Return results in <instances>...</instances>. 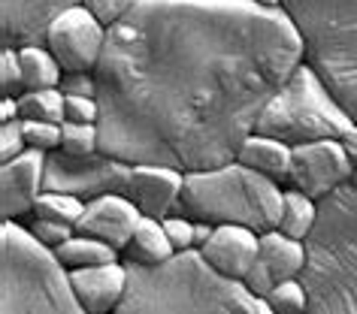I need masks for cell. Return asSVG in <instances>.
I'll return each mask as SVG.
<instances>
[{
  "label": "cell",
  "mask_w": 357,
  "mask_h": 314,
  "mask_svg": "<svg viewBox=\"0 0 357 314\" xmlns=\"http://www.w3.org/2000/svg\"><path fill=\"white\" fill-rule=\"evenodd\" d=\"M248 3L261 6V10H282V0H248Z\"/></svg>",
  "instance_id": "cell-39"
},
{
  "label": "cell",
  "mask_w": 357,
  "mask_h": 314,
  "mask_svg": "<svg viewBox=\"0 0 357 314\" xmlns=\"http://www.w3.org/2000/svg\"><path fill=\"white\" fill-rule=\"evenodd\" d=\"M22 124L28 148L43 151V155H52V151L61 148V124L55 121H22Z\"/></svg>",
  "instance_id": "cell-28"
},
{
  "label": "cell",
  "mask_w": 357,
  "mask_h": 314,
  "mask_svg": "<svg viewBox=\"0 0 357 314\" xmlns=\"http://www.w3.org/2000/svg\"><path fill=\"white\" fill-rule=\"evenodd\" d=\"M61 151L76 157H88L100 151V127L97 124H61Z\"/></svg>",
  "instance_id": "cell-26"
},
{
  "label": "cell",
  "mask_w": 357,
  "mask_h": 314,
  "mask_svg": "<svg viewBox=\"0 0 357 314\" xmlns=\"http://www.w3.org/2000/svg\"><path fill=\"white\" fill-rule=\"evenodd\" d=\"M28 230L33 233V239H37L40 245H46V248H52V251H58L67 239H73V236H76V227H70V223L43 221V218H33V223H31Z\"/></svg>",
  "instance_id": "cell-30"
},
{
  "label": "cell",
  "mask_w": 357,
  "mask_h": 314,
  "mask_svg": "<svg viewBox=\"0 0 357 314\" xmlns=\"http://www.w3.org/2000/svg\"><path fill=\"white\" fill-rule=\"evenodd\" d=\"M200 254L221 275L243 281L252 272V266L261 260V233L248 227H236V223H221L209 236L206 245L200 248Z\"/></svg>",
  "instance_id": "cell-15"
},
{
  "label": "cell",
  "mask_w": 357,
  "mask_h": 314,
  "mask_svg": "<svg viewBox=\"0 0 357 314\" xmlns=\"http://www.w3.org/2000/svg\"><path fill=\"white\" fill-rule=\"evenodd\" d=\"M82 212H85V203L79 200V196L58 194V191H43L37 205H33V218L70 223V227H76V221L82 218Z\"/></svg>",
  "instance_id": "cell-24"
},
{
  "label": "cell",
  "mask_w": 357,
  "mask_h": 314,
  "mask_svg": "<svg viewBox=\"0 0 357 314\" xmlns=\"http://www.w3.org/2000/svg\"><path fill=\"white\" fill-rule=\"evenodd\" d=\"M82 0H0V40L10 49L46 46V31Z\"/></svg>",
  "instance_id": "cell-11"
},
{
  "label": "cell",
  "mask_w": 357,
  "mask_h": 314,
  "mask_svg": "<svg viewBox=\"0 0 357 314\" xmlns=\"http://www.w3.org/2000/svg\"><path fill=\"white\" fill-rule=\"evenodd\" d=\"M303 58L284 10L139 0L109 28L94 70L100 151L178 173L225 166Z\"/></svg>",
  "instance_id": "cell-1"
},
{
  "label": "cell",
  "mask_w": 357,
  "mask_h": 314,
  "mask_svg": "<svg viewBox=\"0 0 357 314\" xmlns=\"http://www.w3.org/2000/svg\"><path fill=\"white\" fill-rule=\"evenodd\" d=\"M82 6L94 15V19H100L106 28H112L115 22H121L124 15H128L121 0H82Z\"/></svg>",
  "instance_id": "cell-34"
},
{
  "label": "cell",
  "mask_w": 357,
  "mask_h": 314,
  "mask_svg": "<svg viewBox=\"0 0 357 314\" xmlns=\"http://www.w3.org/2000/svg\"><path fill=\"white\" fill-rule=\"evenodd\" d=\"M0 314H88L70 269L19 221L0 227Z\"/></svg>",
  "instance_id": "cell-5"
},
{
  "label": "cell",
  "mask_w": 357,
  "mask_h": 314,
  "mask_svg": "<svg viewBox=\"0 0 357 314\" xmlns=\"http://www.w3.org/2000/svg\"><path fill=\"white\" fill-rule=\"evenodd\" d=\"M212 233H215V227H212V223H206V221H197V233H194V248H203L209 242V236Z\"/></svg>",
  "instance_id": "cell-38"
},
{
  "label": "cell",
  "mask_w": 357,
  "mask_h": 314,
  "mask_svg": "<svg viewBox=\"0 0 357 314\" xmlns=\"http://www.w3.org/2000/svg\"><path fill=\"white\" fill-rule=\"evenodd\" d=\"M55 257L70 269V272H73V269L115 263V260H119V251H115L112 245H106V242H100V239H94V236H82V233H76L73 239H67L64 245L55 251Z\"/></svg>",
  "instance_id": "cell-21"
},
{
  "label": "cell",
  "mask_w": 357,
  "mask_h": 314,
  "mask_svg": "<svg viewBox=\"0 0 357 314\" xmlns=\"http://www.w3.org/2000/svg\"><path fill=\"white\" fill-rule=\"evenodd\" d=\"M351 124L354 118L345 112V106L336 100L318 70L303 58L288 82L264 106L255 133L282 139L294 148L318 139H342Z\"/></svg>",
  "instance_id": "cell-7"
},
{
  "label": "cell",
  "mask_w": 357,
  "mask_h": 314,
  "mask_svg": "<svg viewBox=\"0 0 357 314\" xmlns=\"http://www.w3.org/2000/svg\"><path fill=\"white\" fill-rule=\"evenodd\" d=\"M133 164L119 157H109L103 151L88 157H76L67 151H52L46 157V191L79 196L82 203H91L106 194H130Z\"/></svg>",
  "instance_id": "cell-8"
},
{
  "label": "cell",
  "mask_w": 357,
  "mask_h": 314,
  "mask_svg": "<svg viewBox=\"0 0 357 314\" xmlns=\"http://www.w3.org/2000/svg\"><path fill=\"white\" fill-rule=\"evenodd\" d=\"M64 121H70V124H97L100 121V103H97V97H67Z\"/></svg>",
  "instance_id": "cell-32"
},
{
  "label": "cell",
  "mask_w": 357,
  "mask_h": 314,
  "mask_svg": "<svg viewBox=\"0 0 357 314\" xmlns=\"http://www.w3.org/2000/svg\"><path fill=\"white\" fill-rule=\"evenodd\" d=\"M306 61L357 121V0H282Z\"/></svg>",
  "instance_id": "cell-6"
},
{
  "label": "cell",
  "mask_w": 357,
  "mask_h": 314,
  "mask_svg": "<svg viewBox=\"0 0 357 314\" xmlns=\"http://www.w3.org/2000/svg\"><path fill=\"white\" fill-rule=\"evenodd\" d=\"M173 254L176 251L167 239L164 221L142 214L139 227H137V233H133L128 251H124V260H133V263H142V266H158V263H164V260H169Z\"/></svg>",
  "instance_id": "cell-19"
},
{
  "label": "cell",
  "mask_w": 357,
  "mask_h": 314,
  "mask_svg": "<svg viewBox=\"0 0 357 314\" xmlns=\"http://www.w3.org/2000/svg\"><path fill=\"white\" fill-rule=\"evenodd\" d=\"M19 58L24 91H46V88H61V82H64V70L46 46H24L19 49Z\"/></svg>",
  "instance_id": "cell-20"
},
{
  "label": "cell",
  "mask_w": 357,
  "mask_h": 314,
  "mask_svg": "<svg viewBox=\"0 0 357 314\" xmlns=\"http://www.w3.org/2000/svg\"><path fill=\"white\" fill-rule=\"evenodd\" d=\"M28 151V139H24V124L10 121V124H0V164H10V160L22 157Z\"/></svg>",
  "instance_id": "cell-31"
},
{
  "label": "cell",
  "mask_w": 357,
  "mask_h": 314,
  "mask_svg": "<svg viewBox=\"0 0 357 314\" xmlns=\"http://www.w3.org/2000/svg\"><path fill=\"white\" fill-rule=\"evenodd\" d=\"M354 178V164L348 157L342 139H318L306 142V146H294L288 182L312 200H324V196L336 194Z\"/></svg>",
  "instance_id": "cell-10"
},
{
  "label": "cell",
  "mask_w": 357,
  "mask_h": 314,
  "mask_svg": "<svg viewBox=\"0 0 357 314\" xmlns=\"http://www.w3.org/2000/svg\"><path fill=\"white\" fill-rule=\"evenodd\" d=\"M46 157L28 148L22 157L0 164V214L3 221H19L33 214L40 194L46 191Z\"/></svg>",
  "instance_id": "cell-12"
},
{
  "label": "cell",
  "mask_w": 357,
  "mask_h": 314,
  "mask_svg": "<svg viewBox=\"0 0 357 314\" xmlns=\"http://www.w3.org/2000/svg\"><path fill=\"white\" fill-rule=\"evenodd\" d=\"M0 91H3V97H22L24 94L19 49L3 46V52H0Z\"/></svg>",
  "instance_id": "cell-27"
},
{
  "label": "cell",
  "mask_w": 357,
  "mask_h": 314,
  "mask_svg": "<svg viewBox=\"0 0 357 314\" xmlns=\"http://www.w3.org/2000/svg\"><path fill=\"white\" fill-rule=\"evenodd\" d=\"M342 146H345V151H348V157H351V164H354V169H357V121L351 124V130L342 136Z\"/></svg>",
  "instance_id": "cell-37"
},
{
  "label": "cell",
  "mask_w": 357,
  "mask_h": 314,
  "mask_svg": "<svg viewBox=\"0 0 357 314\" xmlns=\"http://www.w3.org/2000/svg\"><path fill=\"white\" fill-rule=\"evenodd\" d=\"M291 155H294V148L288 142L264 136V133H248L245 142L236 151V160L245 164L248 169H255V173L273 178V182H282V178H288Z\"/></svg>",
  "instance_id": "cell-17"
},
{
  "label": "cell",
  "mask_w": 357,
  "mask_h": 314,
  "mask_svg": "<svg viewBox=\"0 0 357 314\" xmlns=\"http://www.w3.org/2000/svg\"><path fill=\"white\" fill-rule=\"evenodd\" d=\"M164 230H167V239H169V245H173L176 254H178V251H191L194 248L197 221L188 218V214L176 212V214H169V218H164Z\"/></svg>",
  "instance_id": "cell-29"
},
{
  "label": "cell",
  "mask_w": 357,
  "mask_h": 314,
  "mask_svg": "<svg viewBox=\"0 0 357 314\" xmlns=\"http://www.w3.org/2000/svg\"><path fill=\"white\" fill-rule=\"evenodd\" d=\"M318 209L300 275L309 293L306 314H357V187H339Z\"/></svg>",
  "instance_id": "cell-3"
},
{
  "label": "cell",
  "mask_w": 357,
  "mask_h": 314,
  "mask_svg": "<svg viewBox=\"0 0 357 314\" xmlns=\"http://www.w3.org/2000/svg\"><path fill=\"white\" fill-rule=\"evenodd\" d=\"M182 191H185V173L158 164H133L128 200L137 203L142 214L160 221L176 214L178 205H182Z\"/></svg>",
  "instance_id": "cell-14"
},
{
  "label": "cell",
  "mask_w": 357,
  "mask_h": 314,
  "mask_svg": "<svg viewBox=\"0 0 357 314\" xmlns=\"http://www.w3.org/2000/svg\"><path fill=\"white\" fill-rule=\"evenodd\" d=\"M261 260L275 275V281H284V278L303 275L309 251H306V242L284 236L282 230H270V233H261Z\"/></svg>",
  "instance_id": "cell-18"
},
{
  "label": "cell",
  "mask_w": 357,
  "mask_h": 314,
  "mask_svg": "<svg viewBox=\"0 0 357 314\" xmlns=\"http://www.w3.org/2000/svg\"><path fill=\"white\" fill-rule=\"evenodd\" d=\"M19 118H22L19 97H3V100H0V124H10V121H19Z\"/></svg>",
  "instance_id": "cell-36"
},
{
  "label": "cell",
  "mask_w": 357,
  "mask_h": 314,
  "mask_svg": "<svg viewBox=\"0 0 357 314\" xmlns=\"http://www.w3.org/2000/svg\"><path fill=\"white\" fill-rule=\"evenodd\" d=\"M128 266V293L115 314H255L257 296L221 275L197 248L178 251L158 266Z\"/></svg>",
  "instance_id": "cell-2"
},
{
  "label": "cell",
  "mask_w": 357,
  "mask_h": 314,
  "mask_svg": "<svg viewBox=\"0 0 357 314\" xmlns=\"http://www.w3.org/2000/svg\"><path fill=\"white\" fill-rule=\"evenodd\" d=\"M109 28L94 19L85 6L61 13L46 31V49L64 73H94L103 61Z\"/></svg>",
  "instance_id": "cell-9"
},
{
  "label": "cell",
  "mask_w": 357,
  "mask_h": 314,
  "mask_svg": "<svg viewBox=\"0 0 357 314\" xmlns=\"http://www.w3.org/2000/svg\"><path fill=\"white\" fill-rule=\"evenodd\" d=\"M284 209V191L279 182L248 169L239 160H230L215 169L185 173V191L178 212L212 227L236 223L255 233L279 230Z\"/></svg>",
  "instance_id": "cell-4"
},
{
  "label": "cell",
  "mask_w": 357,
  "mask_h": 314,
  "mask_svg": "<svg viewBox=\"0 0 357 314\" xmlns=\"http://www.w3.org/2000/svg\"><path fill=\"white\" fill-rule=\"evenodd\" d=\"M70 284H73L76 299L82 302L88 314H115L124 293H128V266H124V260H115V263L103 266L73 269Z\"/></svg>",
  "instance_id": "cell-16"
},
{
  "label": "cell",
  "mask_w": 357,
  "mask_h": 314,
  "mask_svg": "<svg viewBox=\"0 0 357 314\" xmlns=\"http://www.w3.org/2000/svg\"><path fill=\"white\" fill-rule=\"evenodd\" d=\"M243 284H245V290L252 293V296H257V299H266L270 296V290L279 281H275V275L266 269V263L264 260H257V263L252 266V272H248L245 278H243Z\"/></svg>",
  "instance_id": "cell-33"
},
{
  "label": "cell",
  "mask_w": 357,
  "mask_h": 314,
  "mask_svg": "<svg viewBox=\"0 0 357 314\" xmlns=\"http://www.w3.org/2000/svg\"><path fill=\"white\" fill-rule=\"evenodd\" d=\"M318 200H312L297 187H288L284 191V209H282V221H279V230L284 236H294L300 242H306L312 236L318 223Z\"/></svg>",
  "instance_id": "cell-22"
},
{
  "label": "cell",
  "mask_w": 357,
  "mask_h": 314,
  "mask_svg": "<svg viewBox=\"0 0 357 314\" xmlns=\"http://www.w3.org/2000/svg\"><path fill=\"white\" fill-rule=\"evenodd\" d=\"M273 314H306L309 311V293L300 278H284L266 296Z\"/></svg>",
  "instance_id": "cell-25"
},
{
  "label": "cell",
  "mask_w": 357,
  "mask_h": 314,
  "mask_svg": "<svg viewBox=\"0 0 357 314\" xmlns=\"http://www.w3.org/2000/svg\"><path fill=\"white\" fill-rule=\"evenodd\" d=\"M139 205L128 200L121 194H106V196H97V200L85 203V212L82 218L76 221V233L82 236H94L112 245L119 254H124L133 239V233L139 227Z\"/></svg>",
  "instance_id": "cell-13"
},
{
  "label": "cell",
  "mask_w": 357,
  "mask_h": 314,
  "mask_svg": "<svg viewBox=\"0 0 357 314\" xmlns=\"http://www.w3.org/2000/svg\"><path fill=\"white\" fill-rule=\"evenodd\" d=\"M61 91L64 97H97V79L94 73H64Z\"/></svg>",
  "instance_id": "cell-35"
},
{
  "label": "cell",
  "mask_w": 357,
  "mask_h": 314,
  "mask_svg": "<svg viewBox=\"0 0 357 314\" xmlns=\"http://www.w3.org/2000/svg\"><path fill=\"white\" fill-rule=\"evenodd\" d=\"M64 103H67V97H64L61 88L24 91L19 97L22 121H55V124H64Z\"/></svg>",
  "instance_id": "cell-23"
}]
</instances>
